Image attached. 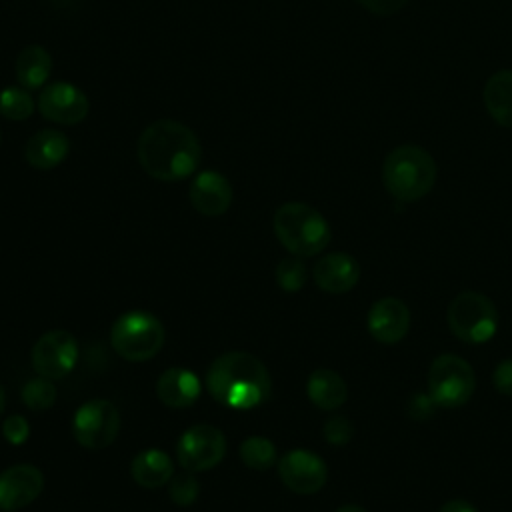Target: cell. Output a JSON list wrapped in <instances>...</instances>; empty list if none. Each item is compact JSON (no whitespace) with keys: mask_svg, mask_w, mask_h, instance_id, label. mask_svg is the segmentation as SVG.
Returning <instances> with one entry per match:
<instances>
[{"mask_svg":"<svg viewBox=\"0 0 512 512\" xmlns=\"http://www.w3.org/2000/svg\"><path fill=\"white\" fill-rule=\"evenodd\" d=\"M136 154L148 176L162 182H178L196 172L202 148L186 124L162 118L142 130Z\"/></svg>","mask_w":512,"mask_h":512,"instance_id":"cell-1","label":"cell"},{"mask_svg":"<svg viewBox=\"0 0 512 512\" xmlns=\"http://www.w3.org/2000/svg\"><path fill=\"white\" fill-rule=\"evenodd\" d=\"M206 388L222 406L250 410L270 396L272 380L264 362L254 354L226 352L210 364Z\"/></svg>","mask_w":512,"mask_h":512,"instance_id":"cell-2","label":"cell"},{"mask_svg":"<svg viewBox=\"0 0 512 512\" xmlns=\"http://www.w3.org/2000/svg\"><path fill=\"white\" fill-rule=\"evenodd\" d=\"M382 182L398 202H416L434 188L436 162L424 148L402 144L386 156Z\"/></svg>","mask_w":512,"mask_h":512,"instance_id":"cell-3","label":"cell"},{"mask_svg":"<svg viewBox=\"0 0 512 512\" xmlns=\"http://www.w3.org/2000/svg\"><path fill=\"white\" fill-rule=\"evenodd\" d=\"M274 234L280 244L298 258L320 254L330 242V224L304 202H286L274 212Z\"/></svg>","mask_w":512,"mask_h":512,"instance_id":"cell-4","label":"cell"},{"mask_svg":"<svg viewBox=\"0 0 512 512\" xmlns=\"http://www.w3.org/2000/svg\"><path fill=\"white\" fill-rule=\"evenodd\" d=\"M162 322L146 310L120 314L110 328V344L128 362H144L156 356L164 344Z\"/></svg>","mask_w":512,"mask_h":512,"instance_id":"cell-5","label":"cell"},{"mask_svg":"<svg viewBox=\"0 0 512 512\" xmlns=\"http://www.w3.org/2000/svg\"><path fill=\"white\" fill-rule=\"evenodd\" d=\"M448 328L466 344H484L498 330L494 302L476 290H464L452 298L446 310Z\"/></svg>","mask_w":512,"mask_h":512,"instance_id":"cell-6","label":"cell"},{"mask_svg":"<svg viewBox=\"0 0 512 512\" xmlns=\"http://www.w3.org/2000/svg\"><path fill=\"white\" fill-rule=\"evenodd\" d=\"M476 390V374L472 366L458 354H440L432 360L426 392L438 408H460Z\"/></svg>","mask_w":512,"mask_h":512,"instance_id":"cell-7","label":"cell"},{"mask_svg":"<svg viewBox=\"0 0 512 512\" xmlns=\"http://www.w3.org/2000/svg\"><path fill=\"white\" fill-rule=\"evenodd\" d=\"M120 432V412L104 398L84 402L72 418V434L76 442L88 450L110 446Z\"/></svg>","mask_w":512,"mask_h":512,"instance_id":"cell-8","label":"cell"},{"mask_svg":"<svg viewBox=\"0 0 512 512\" xmlns=\"http://www.w3.org/2000/svg\"><path fill=\"white\" fill-rule=\"evenodd\" d=\"M226 438L212 424H194L184 430L176 444L178 464L188 472H206L222 462Z\"/></svg>","mask_w":512,"mask_h":512,"instance_id":"cell-9","label":"cell"},{"mask_svg":"<svg viewBox=\"0 0 512 512\" xmlns=\"http://www.w3.org/2000/svg\"><path fill=\"white\" fill-rule=\"evenodd\" d=\"M78 360V342L68 330L42 334L32 348V366L38 376L60 380L72 372Z\"/></svg>","mask_w":512,"mask_h":512,"instance_id":"cell-10","label":"cell"},{"mask_svg":"<svg viewBox=\"0 0 512 512\" xmlns=\"http://www.w3.org/2000/svg\"><path fill=\"white\" fill-rule=\"evenodd\" d=\"M36 106L46 120L62 126L82 122L90 110L88 96L78 86L64 80H56L44 86L40 90Z\"/></svg>","mask_w":512,"mask_h":512,"instance_id":"cell-11","label":"cell"},{"mask_svg":"<svg viewBox=\"0 0 512 512\" xmlns=\"http://www.w3.org/2000/svg\"><path fill=\"white\" fill-rule=\"evenodd\" d=\"M278 476L288 490L296 494H314L324 488L328 468L318 454L296 448L278 460Z\"/></svg>","mask_w":512,"mask_h":512,"instance_id":"cell-12","label":"cell"},{"mask_svg":"<svg viewBox=\"0 0 512 512\" xmlns=\"http://www.w3.org/2000/svg\"><path fill=\"white\" fill-rule=\"evenodd\" d=\"M44 488L42 472L32 464H14L0 472V510L16 512L32 504Z\"/></svg>","mask_w":512,"mask_h":512,"instance_id":"cell-13","label":"cell"},{"mask_svg":"<svg viewBox=\"0 0 512 512\" xmlns=\"http://www.w3.org/2000/svg\"><path fill=\"white\" fill-rule=\"evenodd\" d=\"M366 326L370 336L380 344H396L408 334L410 310L400 298L384 296L370 306Z\"/></svg>","mask_w":512,"mask_h":512,"instance_id":"cell-14","label":"cell"},{"mask_svg":"<svg viewBox=\"0 0 512 512\" xmlns=\"http://www.w3.org/2000/svg\"><path fill=\"white\" fill-rule=\"evenodd\" d=\"M188 196L196 212L204 216H220L232 204V184L216 170H202L194 176Z\"/></svg>","mask_w":512,"mask_h":512,"instance_id":"cell-15","label":"cell"},{"mask_svg":"<svg viewBox=\"0 0 512 512\" xmlns=\"http://www.w3.org/2000/svg\"><path fill=\"white\" fill-rule=\"evenodd\" d=\"M312 276L320 290L328 294H344L358 284L360 266L356 258L346 252H330L314 264Z\"/></svg>","mask_w":512,"mask_h":512,"instance_id":"cell-16","label":"cell"},{"mask_svg":"<svg viewBox=\"0 0 512 512\" xmlns=\"http://www.w3.org/2000/svg\"><path fill=\"white\" fill-rule=\"evenodd\" d=\"M68 154H70V140L62 130H56V128H42L34 132L24 146L26 162L38 170L56 168L66 160Z\"/></svg>","mask_w":512,"mask_h":512,"instance_id":"cell-17","label":"cell"},{"mask_svg":"<svg viewBox=\"0 0 512 512\" xmlns=\"http://www.w3.org/2000/svg\"><path fill=\"white\" fill-rule=\"evenodd\" d=\"M200 380L192 370L168 368L156 382V394L168 408H188L200 396Z\"/></svg>","mask_w":512,"mask_h":512,"instance_id":"cell-18","label":"cell"},{"mask_svg":"<svg viewBox=\"0 0 512 512\" xmlns=\"http://www.w3.org/2000/svg\"><path fill=\"white\" fill-rule=\"evenodd\" d=\"M306 394L316 408L336 410L346 402L348 386L338 372L318 368L306 380Z\"/></svg>","mask_w":512,"mask_h":512,"instance_id":"cell-19","label":"cell"},{"mask_svg":"<svg viewBox=\"0 0 512 512\" xmlns=\"http://www.w3.org/2000/svg\"><path fill=\"white\" fill-rule=\"evenodd\" d=\"M130 474L134 482L142 488H160L168 484V480L174 476V464L166 452L158 448H148L134 456L130 464Z\"/></svg>","mask_w":512,"mask_h":512,"instance_id":"cell-20","label":"cell"},{"mask_svg":"<svg viewBox=\"0 0 512 512\" xmlns=\"http://www.w3.org/2000/svg\"><path fill=\"white\" fill-rule=\"evenodd\" d=\"M14 72H16V80L26 90H36L44 86L52 74V56L40 44L24 46L16 58Z\"/></svg>","mask_w":512,"mask_h":512,"instance_id":"cell-21","label":"cell"},{"mask_svg":"<svg viewBox=\"0 0 512 512\" xmlns=\"http://www.w3.org/2000/svg\"><path fill=\"white\" fill-rule=\"evenodd\" d=\"M484 106L494 122L512 128V70H500L486 80Z\"/></svg>","mask_w":512,"mask_h":512,"instance_id":"cell-22","label":"cell"},{"mask_svg":"<svg viewBox=\"0 0 512 512\" xmlns=\"http://www.w3.org/2000/svg\"><path fill=\"white\" fill-rule=\"evenodd\" d=\"M238 454H240V460L252 468V470H268L278 454H276V446L272 440L264 438V436H248L246 440H242L240 448H238Z\"/></svg>","mask_w":512,"mask_h":512,"instance_id":"cell-23","label":"cell"},{"mask_svg":"<svg viewBox=\"0 0 512 512\" xmlns=\"http://www.w3.org/2000/svg\"><path fill=\"white\" fill-rule=\"evenodd\" d=\"M34 108L36 102L24 86H8L0 90V116H4L6 120H26L32 116Z\"/></svg>","mask_w":512,"mask_h":512,"instance_id":"cell-24","label":"cell"},{"mask_svg":"<svg viewBox=\"0 0 512 512\" xmlns=\"http://www.w3.org/2000/svg\"><path fill=\"white\" fill-rule=\"evenodd\" d=\"M22 402L30 410H48L56 402V388L50 378H30L22 388Z\"/></svg>","mask_w":512,"mask_h":512,"instance_id":"cell-25","label":"cell"},{"mask_svg":"<svg viewBox=\"0 0 512 512\" xmlns=\"http://www.w3.org/2000/svg\"><path fill=\"white\" fill-rule=\"evenodd\" d=\"M274 276H276V282L282 290L296 292L306 284L308 272H306L304 262L298 256H292V258L280 260V264L274 270Z\"/></svg>","mask_w":512,"mask_h":512,"instance_id":"cell-26","label":"cell"},{"mask_svg":"<svg viewBox=\"0 0 512 512\" xmlns=\"http://www.w3.org/2000/svg\"><path fill=\"white\" fill-rule=\"evenodd\" d=\"M168 494L176 506H190L200 494V484L194 478V472H182L170 478Z\"/></svg>","mask_w":512,"mask_h":512,"instance_id":"cell-27","label":"cell"},{"mask_svg":"<svg viewBox=\"0 0 512 512\" xmlns=\"http://www.w3.org/2000/svg\"><path fill=\"white\" fill-rule=\"evenodd\" d=\"M322 434L328 444L332 446H344L352 440L354 436V426L346 416H332L324 422Z\"/></svg>","mask_w":512,"mask_h":512,"instance_id":"cell-28","label":"cell"},{"mask_svg":"<svg viewBox=\"0 0 512 512\" xmlns=\"http://www.w3.org/2000/svg\"><path fill=\"white\" fill-rule=\"evenodd\" d=\"M2 436L8 444L12 446H20L28 440L30 436V426H28V420L20 414H12L8 416L4 422H2Z\"/></svg>","mask_w":512,"mask_h":512,"instance_id":"cell-29","label":"cell"},{"mask_svg":"<svg viewBox=\"0 0 512 512\" xmlns=\"http://www.w3.org/2000/svg\"><path fill=\"white\" fill-rule=\"evenodd\" d=\"M436 408H438V404L432 400V396L428 392H414L408 400V416L418 422L432 418Z\"/></svg>","mask_w":512,"mask_h":512,"instance_id":"cell-30","label":"cell"},{"mask_svg":"<svg viewBox=\"0 0 512 512\" xmlns=\"http://www.w3.org/2000/svg\"><path fill=\"white\" fill-rule=\"evenodd\" d=\"M492 384L494 388L504 394L512 396V358H504L492 372Z\"/></svg>","mask_w":512,"mask_h":512,"instance_id":"cell-31","label":"cell"},{"mask_svg":"<svg viewBox=\"0 0 512 512\" xmlns=\"http://www.w3.org/2000/svg\"><path fill=\"white\" fill-rule=\"evenodd\" d=\"M408 0H358L360 6H364L368 12L376 16H390L406 6Z\"/></svg>","mask_w":512,"mask_h":512,"instance_id":"cell-32","label":"cell"},{"mask_svg":"<svg viewBox=\"0 0 512 512\" xmlns=\"http://www.w3.org/2000/svg\"><path fill=\"white\" fill-rule=\"evenodd\" d=\"M438 512H478L470 502L466 500H448L442 504V508Z\"/></svg>","mask_w":512,"mask_h":512,"instance_id":"cell-33","label":"cell"},{"mask_svg":"<svg viewBox=\"0 0 512 512\" xmlns=\"http://www.w3.org/2000/svg\"><path fill=\"white\" fill-rule=\"evenodd\" d=\"M336 512H366L362 506H358V504H342Z\"/></svg>","mask_w":512,"mask_h":512,"instance_id":"cell-34","label":"cell"},{"mask_svg":"<svg viewBox=\"0 0 512 512\" xmlns=\"http://www.w3.org/2000/svg\"><path fill=\"white\" fill-rule=\"evenodd\" d=\"M4 406H6V392H4V388L0 384V414L4 412Z\"/></svg>","mask_w":512,"mask_h":512,"instance_id":"cell-35","label":"cell"},{"mask_svg":"<svg viewBox=\"0 0 512 512\" xmlns=\"http://www.w3.org/2000/svg\"><path fill=\"white\" fill-rule=\"evenodd\" d=\"M0 138H2V134H0Z\"/></svg>","mask_w":512,"mask_h":512,"instance_id":"cell-36","label":"cell"}]
</instances>
